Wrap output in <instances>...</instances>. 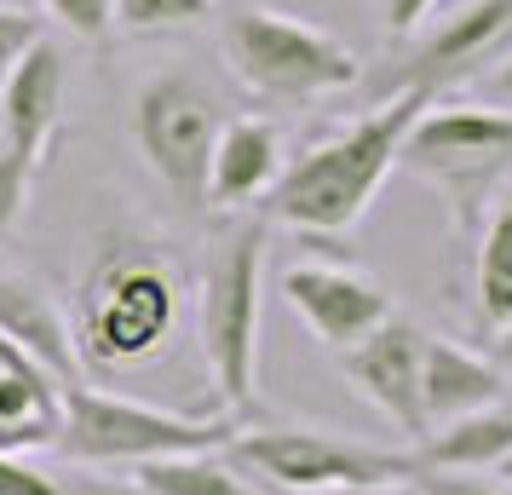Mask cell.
Segmentation results:
<instances>
[{
	"instance_id": "d4e9b609",
	"label": "cell",
	"mask_w": 512,
	"mask_h": 495,
	"mask_svg": "<svg viewBox=\"0 0 512 495\" xmlns=\"http://www.w3.org/2000/svg\"><path fill=\"white\" fill-rule=\"evenodd\" d=\"M369 6H374V18L386 24V35H392V41H409V35H415V29L438 12V0H369Z\"/></svg>"
},
{
	"instance_id": "5b68a950",
	"label": "cell",
	"mask_w": 512,
	"mask_h": 495,
	"mask_svg": "<svg viewBox=\"0 0 512 495\" xmlns=\"http://www.w3.org/2000/svg\"><path fill=\"white\" fill-rule=\"evenodd\" d=\"M219 47L231 58L236 81L259 98H323L340 87L363 81L357 52L328 35V29L288 18V12H265V6H231V18L219 29Z\"/></svg>"
},
{
	"instance_id": "7a4b0ae2",
	"label": "cell",
	"mask_w": 512,
	"mask_h": 495,
	"mask_svg": "<svg viewBox=\"0 0 512 495\" xmlns=\"http://www.w3.org/2000/svg\"><path fill=\"white\" fill-rule=\"evenodd\" d=\"M426 104H432L426 93H392L380 110L346 121L334 139H317L305 156H294L265 196L271 219H282L288 231L305 236L351 231L380 196V185L392 179L403 139H409V127L420 121Z\"/></svg>"
},
{
	"instance_id": "9a60e30c",
	"label": "cell",
	"mask_w": 512,
	"mask_h": 495,
	"mask_svg": "<svg viewBox=\"0 0 512 495\" xmlns=\"http://www.w3.org/2000/svg\"><path fill=\"white\" fill-rule=\"evenodd\" d=\"M282 179V133L265 116H236L219 127L208 162V208H242L271 196V185Z\"/></svg>"
},
{
	"instance_id": "5bb4252c",
	"label": "cell",
	"mask_w": 512,
	"mask_h": 495,
	"mask_svg": "<svg viewBox=\"0 0 512 495\" xmlns=\"http://www.w3.org/2000/svg\"><path fill=\"white\" fill-rule=\"evenodd\" d=\"M512 398L501 363L484 352H466L455 340H438V334H420V409H426V432L455 415H472L484 403Z\"/></svg>"
},
{
	"instance_id": "3957f363",
	"label": "cell",
	"mask_w": 512,
	"mask_h": 495,
	"mask_svg": "<svg viewBox=\"0 0 512 495\" xmlns=\"http://www.w3.org/2000/svg\"><path fill=\"white\" fill-rule=\"evenodd\" d=\"M265 219L219 231L196 277V346L208 363L213 403L248 415L259 369V288H265Z\"/></svg>"
},
{
	"instance_id": "83f0119b",
	"label": "cell",
	"mask_w": 512,
	"mask_h": 495,
	"mask_svg": "<svg viewBox=\"0 0 512 495\" xmlns=\"http://www.w3.org/2000/svg\"><path fill=\"white\" fill-rule=\"evenodd\" d=\"M489 357L501 363V375H507V386H512V323H507L501 334H495V352H489Z\"/></svg>"
},
{
	"instance_id": "ffe728a7",
	"label": "cell",
	"mask_w": 512,
	"mask_h": 495,
	"mask_svg": "<svg viewBox=\"0 0 512 495\" xmlns=\"http://www.w3.org/2000/svg\"><path fill=\"white\" fill-rule=\"evenodd\" d=\"M213 18V0H116V29L127 35H173Z\"/></svg>"
},
{
	"instance_id": "603a6c76",
	"label": "cell",
	"mask_w": 512,
	"mask_h": 495,
	"mask_svg": "<svg viewBox=\"0 0 512 495\" xmlns=\"http://www.w3.org/2000/svg\"><path fill=\"white\" fill-rule=\"evenodd\" d=\"M29 179H35V173L18 162V150H12L6 127H0V231H12V225H18L24 196H29Z\"/></svg>"
},
{
	"instance_id": "f546056e",
	"label": "cell",
	"mask_w": 512,
	"mask_h": 495,
	"mask_svg": "<svg viewBox=\"0 0 512 495\" xmlns=\"http://www.w3.org/2000/svg\"><path fill=\"white\" fill-rule=\"evenodd\" d=\"M0 6H24V0H0Z\"/></svg>"
},
{
	"instance_id": "8992f818",
	"label": "cell",
	"mask_w": 512,
	"mask_h": 495,
	"mask_svg": "<svg viewBox=\"0 0 512 495\" xmlns=\"http://www.w3.org/2000/svg\"><path fill=\"white\" fill-rule=\"evenodd\" d=\"M397 167L438 185L466 225L512 179V110L501 104H426Z\"/></svg>"
},
{
	"instance_id": "4316f807",
	"label": "cell",
	"mask_w": 512,
	"mask_h": 495,
	"mask_svg": "<svg viewBox=\"0 0 512 495\" xmlns=\"http://www.w3.org/2000/svg\"><path fill=\"white\" fill-rule=\"evenodd\" d=\"M323 495H415V484H346V490H323Z\"/></svg>"
},
{
	"instance_id": "44dd1931",
	"label": "cell",
	"mask_w": 512,
	"mask_h": 495,
	"mask_svg": "<svg viewBox=\"0 0 512 495\" xmlns=\"http://www.w3.org/2000/svg\"><path fill=\"white\" fill-rule=\"evenodd\" d=\"M47 12L81 41H104L116 29V0H47Z\"/></svg>"
},
{
	"instance_id": "e0dca14e",
	"label": "cell",
	"mask_w": 512,
	"mask_h": 495,
	"mask_svg": "<svg viewBox=\"0 0 512 495\" xmlns=\"http://www.w3.org/2000/svg\"><path fill=\"white\" fill-rule=\"evenodd\" d=\"M512 455V398L484 403L472 415L432 426L415 444V467H438V472H501V461Z\"/></svg>"
},
{
	"instance_id": "30bf717a",
	"label": "cell",
	"mask_w": 512,
	"mask_h": 495,
	"mask_svg": "<svg viewBox=\"0 0 512 495\" xmlns=\"http://www.w3.org/2000/svg\"><path fill=\"white\" fill-rule=\"evenodd\" d=\"M282 300L300 311V323L328 352H346L363 334H374L392 317V294L380 277L340 260H300L282 271Z\"/></svg>"
},
{
	"instance_id": "ac0fdd59",
	"label": "cell",
	"mask_w": 512,
	"mask_h": 495,
	"mask_svg": "<svg viewBox=\"0 0 512 495\" xmlns=\"http://www.w3.org/2000/svg\"><path fill=\"white\" fill-rule=\"evenodd\" d=\"M472 306L489 334L512 323V179L489 196L478 254H472Z\"/></svg>"
},
{
	"instance_id": "484cf974",
	"label": "cell",
	"mask_w": 512,
	"mask_h": 495,
	"mask_svg": "<svg viewBox=\"0 0 512 495\" xmlns=\"http://www.w3.org/2000/svg\"><path fill=\"white\" fill-rule=\"evenodd\" d=\"M484 93H489V104H501V110H512V52L495 64V70L484 75Z\"/></svg>"
},
{
	"instance_id": "2e32d148",
	"label": "cell",
	"mask_w": 512,
	"mask_h": 495,
	"mask_svg": "<svg viewBox=\"0 0 512 495\" xmlns=\"http://www.w3.org/2000/svg\"><path fill=\"white\" fill-rule=\"evenodd\" d=\"M58 426H64V386L35 357L18 352L0 375V455L52 449Z\"/></svg>"
},
{
	"instance_id": "ba28073f",
	"label": "cell",
	"mask_w": 512,
	"mask_h": 495,
	"mask_svg": "<svg viewBox=\"0 0 512 495\" xmlns=\"http://www.w3.org/2000/svg\"><path fill=\"white\" fill-rule=\"evenodd\" d=\"M127 127H133L144 167L167 185L173 202H208V162L213 144H219V127H225V110L202 81H190V75L144 81L133 93Z\"/></svg>"
},
{
	"instance_id": "277c9868",
	"label": "cell",
	"mask_w": 512,
	"mask_h": 495,
	"mask_svg": "<svg viewBox=\"0 0 512 495\" xmlns=\"http://www.w3.org/2000/svg\"><path fill=\"white\" fill-rule=\"evenodd\" d=\"M242 432V415L213 409V415H173L162 403H139L127 392H104L93 380L64 386V426H58V455L75 467H144L162 455H208L225 449Z\"/></svg>"
},
{
	"instance_id": "4dcf8cb0",
	"label": "cell",
	"mask_w": 512,
	"mask_h": 495,
	"mask_svg": "<svg viewBox=\"0 0 512 495\" xmlns=\"http://www.w3.org/2000/svg\"><path fill=\"white\" fill-rule=\"evenodd\" d=\"M213 6H219V0H213Z\"/></svg>"
},
{
	"instance_id": "6da1fadb",
	"label": "cell",
	"mask_w": 512,
	"mask_h": 495,
	"mask_svg": "<svg viewBox=\"0 0 512 495\" xmlns=\"http://www.w3.org/2000/svg\"><path fill=\"white\" fill-rule=\"evenodd\" d=\"M185 329V271L162 242L110 231L70 294V334L87 375L127 380L156 369Z\"/></svg>"
},
{
	"instance_id": "cb8c5ba5",
	"label": "cell",
	"mask_w": 512,
	"mask_h": 495,
	"mask_svg": "<svg viewBox=\"0 0 512 495\" xmlns=\"http://www.w3.org/2000/svg\"><path fill=\"white\" fill-rule=\"evenodd\" d=\"M415 495H512V484H495L484 472H438V467H415Z\"/></svg>"
},
{
	"instance_id": "4fadbf2b",
	"label": "cell",
	"mask_w": 512,
	"mask_h": 495,
	"mask_svg": "<svg viewBox=\"0 0 512 495\" xmlns=\"http://www.w3.org/2000/svg\"><path fill=\"white\" fill-rule=\"evenodd\" d=\"M0 334L24 357H35L58 386H81L87 380L81 357H75L70 311L58 306L35 277H24V271H0Z\"/></svg>"
},
{
	"instance_id": "d6986e66",
	"label": "cell",
	"mask_w": 512,
	"mask_h": 495,
	"mask_svg": "<svg viewBox=\"0 0 512 495\" xmlns=\"http://www.w3.org/2000/svg\"><path fill=\"white\" fill-rule=\"evenodd\" d=\"M133 484L144 495H265L236 467V461H219V455H162V461H144L133 467Z\"/></svg>"
},
{
	"instance_id": "8fae6325",
	"label": "cell",
	"mask_w": 512,
	"mask_h": 495,
	"mask_svg": "<svg viewBox=\"0 0 512 495\" xmlns=\"http://www.w3.org/2000/svg\"><path fill=\"white\" fill-rule=\"evenodd\" d=\"M340 375L351 380V392L363 403H374L403 438H426V409H420V329L409 317H386L374 334H363L357 346H346Z\"/></svg>"
},
{
	"instance_id": "9c48e42d",
	"label": "cell",
	"mask_w": 512,
	"mask_h": 495,
	"mask_svg": "<svg viewBox=\"0 0 512 495\" xmlns=\"http://www.w3.org/2000/svg\"><path fill=\"white\" fill-rule=\"evenodd\" d=\"M507 52H512V0H461L455 12L426 18L409 35L392 87L397 93L438 98L443 87H461V81L489 75Z\"/></svg>"
},
{
	"instance_id": "7402d4cb",
	"label": "cell",
	"mask_w": 512,
	"mask_h": 495,
	"mask_svg": "<svg viewBox=\"0 0 512 495\" xmlns=\"http://www.w3.org/2000/svg\"><path fill=\"white\" fill-rule=\"evenodd\" d=\"M41 41V18H29L24 6H0V87L6 75L24 64V52Z\"/></svg>"
},
{
	"instance_id": "52a82bcc",
	"label": "cell",
	"mask_w": 512,
	"mask_h": 495,
	"mask_svg": "<svg viewBox=\"0 0 512 495\" xmlns=\"http://www.w3.org/2000/svg\"><path fill=\"white\" fill-rule=\"evenodd\" d=\"M225 449L248 478H265L271 490L294 495H323L346 490V484H409L415 478V455L357 444V438H340L323 426H242Z\"/></svg>"
},
{
	"instance_id": "f1b7e54d",
	"label": "cell",
	"mask_w": 512,
	"mask_h": 495,
	"mask_svg": "<svg viewBox=\"0 0 512 495\" xmlns=\"http://www.w3.org/2000/svg\"><path fill=\"white\" fill-rule=\"evenodd\" d=\"M501 478H512V455H507V461H501Z\"/></svg>"
},
{
	"instance_id": "7c38bea8",
	"label": "cell",
	"mask_w": 512,
	"mask_h": 495,
	"mask_svg": "<svg viewBox=\"0 0 512 495\" xmlns=\"http://www.w3.org/2000/svg\"><path fill=\"white\" fill-rule=\"evenodd\" d=\"M58 116H64V52L41 35L0 87V127H6V139L29 173H41V162H47Z\"/></svg>"
}]
</instances>
